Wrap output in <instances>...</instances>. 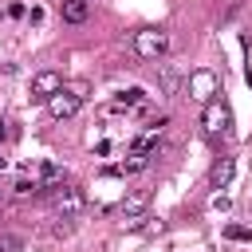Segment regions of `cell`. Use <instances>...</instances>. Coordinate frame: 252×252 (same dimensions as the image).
<instances>
[{
    "instance_id": "cell-10",
    "label": "cell",
    "mask_w": 252,
    "mask_h": 252,
    "mask_svg": "<svg viewBox=\"0 0 252 252\" xmlns=\"http://www.w3.org/2000/svg\"><path fill=\"white\" fill-rule=\"evenodd\" d=\"M146 205H150V189H138V193L122 197V205H118V209H122V217H138Z\"/></svg>"
},
{
    "instance_id": "cell-8",
    "label": "cell",
    "mask_w": 252,
    "mask_h": 252,
    "mask_svg": "<svg viewBox=\"0 0 252 252\" xmlns=\"http://www.w3.org/2000/svg\"><path fill=\"white\" fill-rule=\"evenodd\" d=\"M59 16H63L67 24H83V20L91 16V4H87V0H63V4H59Z\"/></svg>"
},
{
    "instance_id": "cell-13",
    "label": "cell",
    "mask_w": 252,
    "mask_h": 252,
    "mask_svg": "<svg viewBox=\"0 0 252 252\" xmlns=\"http://www.w3.org/2000/svg\"><path fill=\"white\" fill-rule=\"evenodd\" d=\"M173 91H177V71L161 63V94H173Z\"/></svg>"
},
{
    "instance_id": "cell-11",
    "label": "cell",
    "mask_w": 252,
    "mask_h": 252,
    "mask_svg": "<svg viewBox=\"0 0 252 252\" xmlns=\"http://www.w3.org/2000/svg\"><path fill=\"white\" fill-rule=\"evenodd\" d=\"M39 193V181H32V177H16L12 181V197H35Z\"/></svg>"
},
{
    "instance_id": "cell-1",
    "label": "cell",
    "mask_w": 252,
    "mask_h": 252,
    "mask_svg": "<svg viewBox=\"0 0 252 252\" xmlns=\"http://www.w3.org/2000/svg\"><path fill=\"white\" fill-rule=\"evenodd\" d=\"M134 51L142 59H158V55L169 51V35L161 28H142V32H134Z\"/></svg>"
},
{
    "instance_id": "cell-16",
    "label": "cell",
    "mask_w": 252,
    "mask_h": 252,
    "mask_svg": "<svg viewBox=\"0 0 252 252\" xmlns=\"http://www.w3.org/2000/svg\"><path fill=\"white\" fill-rule=\"evenodd\" d=\"M4 165H8V158H4V154H0V169H4Z\"/></svg>"
},
{
    "instance_id": "cell-14",
    "label": "cell",
    "mask_w": 252,
    "mask_h": 252,
    "mask_svg": "<svg viewBox=\"0 0 252 252\" xmlns=\"http://www.w3.org/2000/svg\"><path fill=\"white\" fill-rule=\"evenodd\" d=\"M0 252H24V240L20 236H0Z\"/></svg>"
},
{
    "instance_id": "cell-15",
    "label": "cell",
    "mask_w": 252,
    "mask_h": 252,
    "mask_svg": "<svg viewBox=\"0 0 252 252\" xmlns=\"http://www.w3.org/2000/svg\"><path fill=\"white\" fill-rule=\"evenodd\" d=\"M71 228H75V224H71V217H63V220H59V224H55V228H51V232H55V236H67V232H71Z\"/></svg>"
},
{
    "instance_id": "cell-7",
    "label": "cell",
    "mask_w": 252,
    "mask_h": 252,
    "mask_svg": "<svg viewBox=\"0 0 252 252\" xmlns=\"http://www.w3.org/2000/svg\"><path fill=\"white\" fill-rule=\"evenodd\" d=\"M189 94L209 102V94H217V75L213 71H193L189 75Z\"/></svg>"
},
{
    "instance_id": "cell-9",
    "label": "cell",
    "mask_w": 252,
    "mask_h": 252,
    "mask_svg": "<svg viewBox=\"0 0 252 252\" xmlns=\"http://www.w3.org/2000/svg\"><path fill=\"white\" fill-rule=\"evenodd\" d=\"M232 169H236L232 158H220V161L213 165V173H209V185H213V189H224V185L232 181Z\"/></svg>"
},
{
    "instance_id": "cell-6",
    "label": "cell",
    "mask_w": 252,
    "mask_h": 252,
    "mask_svg": "<svg viewBox=\"0 0 252 252\" xmlns=\"http://www.w3.org/2000/svg\"><path fill=\"white\" fill-rule=\"evenodd\" d=\"M63 185H71V173H67L63 165H55V161H47V165L39 169V189H47V193H55V189H63Z\"/></svg>"
},
{
    "instance_id": "cell-4",
    "label": "cell",
    "mask_w": 252,
    "mask_h": 252,
    "mask_svg": "<svg viewBox=\"0 0 252 252\" xmlns=\"http://www.w3.org/2000/svg\"><path fill=\"white\" fill-rule=\"evenodd\" d=\"M79 106H83V98H79V94H71V91H59V94H51V98H47L51 118H71Z\"/></svg>"
},
{
    "instance_id": "cell-3",
    "label": "cell",
    "mask_w": 252,
    "mask_h": 252,
    "mask_svg": "<svg viewBox=\"0 0 252 252\" xmlns=\"http://www.w3.org/2000/svg\"><path fill=\"white\" fill-rule=\"evenodd\" d=\"M51 209H55V213H63V217H75V213H83V209H87V197H83V189L63 185V189H55V193H51Z\"/></svg>"
},
{
    "instance_id": "cell-17",
    "label": "cell",
    "mask_w": 252,
    "mask_h": 252,
    "mask_svg": "<svg viewBox=\"0 0 252 252\" xmlns=\"http://www.w3.org/2000/svg\"><path fill=\"white\" fill-rule=\"evenodd\" d=\"M0 197H4V185H0Z\"/></svg>"
},
{
    "instance_id": "cell-12",
    "label": "cell",
    "mask_w": 252,
    "mask_h": 252,
    "mask_svg": "<svg viewBox=\"0 0 252 252\" xmlns=\"http://www.w3.org/2000/svg\"><path fill=\"white\" fill-rule=\"evenodd\" d=\"M224 236L236 240V244H252V228L248 224H224Z\"/></svg>"
},
{
    "instance_id": "cell-5",
    "label": "cell",
    "mask_w": 252,
    "mask_h": 252,
    "mask_svg": "<svg viewBox=\"0 0 252 252\" xmlns=\"http://www.w3.org/2000/svg\"><path fill=\"white\" fill-rule=\"evenodd\" d=\"M63 91V79L55 75V71H39L35 79H32V98H51V94H59Z\"/></svg>"
},
{
    "instance_id": "cell-2",
    "label": "cell",
    "mask_w": 252,
    "mask_h": 252,
    "mask_svg": "<svg viewBox=\"0 0 252 252\" xmlns=\"http://www.w3.org/2000/svg\"><path fill=\"white\" fill-rule=\"evenodd\" d=\"M201 126H205L209 134H228V126H232L228 106H224L220 98H209V102H205V114H201Z\"/></svg>"
}]
</instances>
